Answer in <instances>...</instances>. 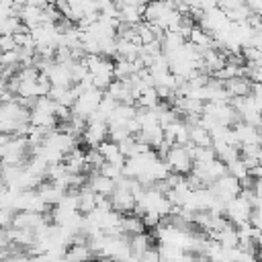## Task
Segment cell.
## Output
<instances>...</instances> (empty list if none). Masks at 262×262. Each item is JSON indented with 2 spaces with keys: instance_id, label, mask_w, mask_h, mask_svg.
Wrapping results in <instances>:
<instances>
[{
  "instance_id": "1",
  "label": "cell",
  "mask_w": 262,
  "mask_h": 262,
  "mask_svg": "<svg viewBox=\"0 0 262 262\" xmlns=\"http://www.w3.org/2000/svg\"><path fill=\"white\" fill-rule=\"evenodd\" d=\"M137 262H162V260H160V254H158V248L149 246V248L139 256Z\"/></svg>"
}]
</instances>
